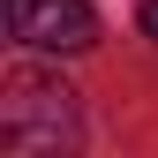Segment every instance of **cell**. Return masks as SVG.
Listing matches in <instances>:
<instances>
[{"label": "cell", "mask_w": 158, "mask_h": 158, "mask_svg": "<svg viewBox=\"0 0 158 158\" xmlns=\"http://www.w3.org/2000/svg\"><path fill=\"white\" fill-rule=\"evenodd\" d=\"M0 90H8V98H0V143H8L15 158H38V151H75L83 121H75V90L60 83V75L15 68Z\"/></svg>", "instance_id": "6da1fadb"}, {"label": "cell", "mask_w": 158, "mask_h": 158, "mask_svg": "<svg viewBox=\"0 0 158 158\" xmlns=\"http://www.w3.org/2000/svg\"><path fill=\"white\" fill-rule=\"evenodd\" d=\"M8 38L38 53H90L98 15H90V0H8Z\"/></svg>", "instance_id": "7a4b0ae2"}, {"label": "cell", "mask_w": 158, "mask_h": 158, "mask_svg": "<svg viewBox=\"0 0 158 158\" xmlns=\"http://www.w3.org/2000/svg\"><path fill=\"white\" fill-rule=\"evenodd\" d=\"M135 23H143V30L158 38V0H143V15H135Z\"/></svg>", "instance_id": "3957f363"}]
</instances>
